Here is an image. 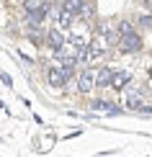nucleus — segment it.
<instances>
[{
    "label": "nucleus",
    "mask_w": 152,
    "mask_h": 157,
    "mask_svg": "<svg viewBox=\"0 0 152 157\" xmlns=\"http://www.w3.org/2000/svg\"><path fill=\"white\" fill-rule=\"evenodd\" d=\"M75 18H77L75 13L64 8V10H62V16H59V26H62V29H70V26H72V21H75Z\"/></svg>",
    "instance_id": "9"
},
{
    "label": "nucleus",
    "mask_w": 152,
    "mask_h": 157,
    "mask_svg": "<svg viewBox=\"0 0 152 157\" xmlns=\"http://www.w3.org/2000/svg\"><path fill=\"white\" fill-rule=\"evenodd\" d=\"M139 23H142V26H152V18H150V16H144V18H142Z\"/></svg>",
    "instance_id": "16"
},
{
    "label": "nucleus",
    "mask_w": 152,
    "mask_h": 157,
    "mask_svg": "<svg viewBox=\"0 0 152 157\" xmlns=\"http://www.w3.org/2000/svg\"><path fill=\"white\" fill-rule=\"evenodd\" d=\"M70 44H72V49H75V52H83L85 47H88V41H85L83 36H70Z\"/></svg>",
    "instance_id": "12"
},
{
    "label": "nucleus",
    "mask_w": 152,
    "mask_h": 157,
    "mask_svg": "<svg viewBox=\"0 0 152 157\" xmlns=\"http://www.w3.org/2000/svg\"><path fill=\"white\" fill-rule=\"evenodd\" d=\"M47 44L52 47V52H57V54H59V52L64 49V36H62V31H59V29H49V31H47Z\"/></svg>",
    "instance_id": "2"
},
{
    "label": "nucleus",
    "mask_w": 152,
    "mask_h": 157,
    "mask_svg": "<svg viewBox=\"0 0 152 157\" xmlns=\"http://www.w3.org/2000/svg\"><path fill=\"white\" fill-rule=\"evenodd\" d=\"M75 64H77V57H64V59H62V67H59V70H62V75L67 77V80L75 75Z\"/></svg>",
    "instance_id": "7"
},
{
    "label": "nucleus",
    "mask_w": 152,
    "mask_h": 157,
    "mask_svg": "<svg viewBox=\"0 0 152 157\" xmlns=\"http://www.w3.org/2000/svg\"><path fill=\"white\" fill-rule=\"evenodd\" d=\"M90 88H95V75L90 72V70H83L80 77H77V90H80V93H88Z\"/></svg>",
    "instance_id": "3"
},
{
    "label": "nucleus",
    "mask_w": 152,
    "mask_h": 157,
    "mask_svg": "<svg viewBox=\"0 0 152 157\" xmlns=\"http://www.w3.org/2000/svg\"><path fill=\"white\" fill-rule=\"evenodd\" d=\"M119 31H121V34H127V31H131V26H129V23H127V21H124V23H121V26H119Z\"/></svg>",
    "instance_id": "14"
},
{
    "label": "nucleus",
    "mask_w": 152,
    "mask_h": 157,
    "mask_svg": "<svg viewBox=\"0 0 152 157\" xmlns=\"http://www.w3.org/2000/svg\"><path fill=\"white\" fill-rule=\"evenodd\" d=\"M85 3H88V0H64V8H67V10H72V13L77 16V13L83 10V5H85Z\"/></svg>",
    "instance_id": "11"
},
{
    "label": "nucleus",
    "mask_w": 152,
    "mask_h": 157,
    "mask_svg": "<svg viewBox=\"0 0 152 157\" xmlns=\"http://www.w3.org/2000/svg\"><path fill=\"white\" fill-rule=\"evenodd\" d=\"M119 47H121V52H139L142 49V39H139V34H134V31H127V34H121V39H119Z\"/></svg>",
    "instance_id": "1"
},
{
    "label": "nucleus",
    "mask_w": 152,
    "mask_h": 157,
    "mask_svg": "<svg viewBox=\"0 0 152 157\" xmlns=\"http://www.w3.org/2000/svg\"><path fill=\"white\" fill-rule=\"evenodd\" d=\"M90 106H93L95 111H108V113H121L119 108H114V103H106V101H93Z\"/></svg>",
    "instance_id": "10"
},
{
    "label": "nucleus",
    "mask_w": 152,
    "mask_h": 157,
    "mask_svg": "<svg viewBox=\"0 0 152 157\" xmlns=\"http://www.w3.org/2000/svg\"><path fill=\"white\" fill-rule=\"evenodd\" d=\"M0 80H3L5 85H8V88H10V85H13V82H10V77H8V75H5V72H0Z\"/></svg>",
    "instance_id": "15"
},
{
    "label": "nucleus",
    "mask_w": 152,
    "mask_h": 157,
    "mask_svg": "<svg viewBox=\"0 0 152 157\" xmlns=\"http://www.w3.org/2000/svg\"><path fill=\"white\" fill-rule=\"evenodd\" d=\"M111 80H114V72H111L108 67L98 70V75H95V85L98 88H111Z\"/></svg>",
    "instance_id": "5"
},
{
    "label": "nucleus",
    "mask_w": 152,
    "mask_h": 157,
    "mask_svg": "<svg viewBox=\"0 0 152 157\" xmlns=\"http://www.w3.org/2000/svg\"><path fill=\"white\" fill-rule=\"evenodd\" d=\"M127 106L131 108V111H142V95H139V90H129L127 93Z\"/></svg>",
    "instance_id": "6"
},
{
    "label": "nucleus",
    "mask_w": 152,
    "mask_h": 157,
    "mask_svg": "<svg viewBox=\"0 0 152 157\" xmlns=\"http://www.w3.org/2000/svg\"><path fill=\"white\" fill-rule=\"evenodd\" d=\"M47 82L54 85V88H64V82H67V77L62 75V70H47Z\"/></svg>",
    "instance_id": "4"
},
{
    "label": "nucleus",
    "mask_w": 152,
    "mask_h": 157,
    "mask_svg": "<svg viewBox=\"0 0 152 157\" xmlns=\"http://www.w3.org/2000/svg\"><path fill=\"white\" fill-rule=\"evenodd\" d=\"M44 3L41 0H26V10H41Z\"/></svg>",
    "instance_id": "13"
},
{
    "label": "nucleus",
    "mask_w": 152,
    "mask_h": 157,
    "mask_svg": "<svg viewBox=\"0 0 152 157\" xmlns=\"http://www.w3.org/2000/svg\"><path fill=\"white\" fill-rule=\"evenodd\" d=\"M127 82H129V72H114V80H111V88L121 90V88H124Z\"/></svg>",
    "instance_id": "8"
}]
</instances>
